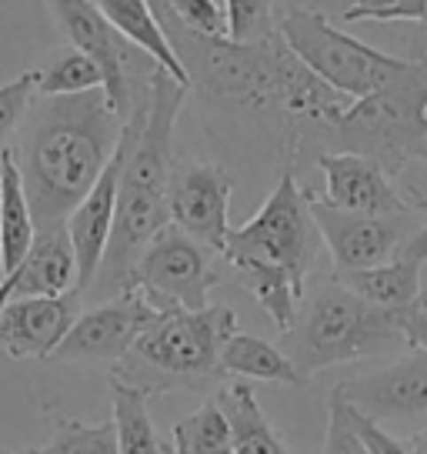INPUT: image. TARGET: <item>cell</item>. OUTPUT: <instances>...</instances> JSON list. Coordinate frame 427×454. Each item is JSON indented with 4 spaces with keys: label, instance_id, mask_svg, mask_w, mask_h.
<instances>
[{
    "label": "cell",
    "instance_id": "cell-31",
    "mask_svg": "<svg viewBox=\"0 0 427 454\" xmlns=\"http://www.w3.org/2000/svg\"><path fill=\"white\" fill-rule=\"evenodd\" d=\"M398 4H404V0H344L341 20H347V24H357V20H374V14L391 11V7H398Z\"/></svg>",
    "mask_w": 427,
    "mask_h": 454
},
{
    "label": "cell",
    "instance_id": "cell-20",
    "mask_svg": "<svg viewBox=\"0 0 427 454\" xmlns=\"http://www.w3.org/2000/svg\"><path fill=\"white\" fill-rule=\"evenodd\" d=\"M34 238H37V221L30 211L17 157L7 147L0 151V278L24 261Z\"/></svg>",
    "mask_w": 427,
    "mask_h": 454
},
{
    "label": "cell",
    "instance_id": "cell-26",
    "mask_svg": "<svg viewBox=\"0 0 427 454\" xmlns=\"http://www.w3.org/2000/svg\"><path fill=\"white\" fill-rule=\"evenodd\" d=\"M27 454H117L114 421L84 425V421H58L54 438L43 448H30Z\"/></svg>",
    "mask_w": 427,
    "mask_h": 454
},
{
    "label": "cell",
    "instance_id": "cell-36",
    "mask_svg": "<svg viewBox=\"0 0 427 454\" xmlns=\"http://www.w3.org/2000/svg\"><path fill=\"white\" fill-rule=\"evenodd\" d=\"M424 311H427V291H424Z\"/></svg>",
    "mask_w": 427,
    "mask_h": 454
},
{
    "label": "cell",
    "instance_id": "cell-13",
    "mask_svg": "<svg viewBox=\"0 0 427 454\" xmlns=\"http://www.w3.org/2000/svg\"><path fill=\"white\" fill-rule=\"evenodd\" d=\"M144 117H147V104L124 121V134H120V144H117L114 157L107 160V168H104V174L97 177V184L90 187V194H87V198L71 211V217H67V234H71L74 254H77V291H81V294H87L90 284L97 281V270H100V264H104V254H107L111 231H114V214H117L120 170H124L130 144L137 141V134H141Z\"/></svg>",
    "mask_w": 427,
    "mask_h": 454
},
{
    "label": "cell",
    "instance_id": "cell-29",
    "mask_svg": "<svg viewBox=\"0 0 427 454\" xmlns=\"http://www.w3.org/2000/svg\"><path fill=\"white\" fill-rule=\"evenodd\" d=\"M321 454H370L361 431H357L354 408L334 391L328 397V434H324V451Z\"/></svg>",
    "mask_w": 427,
    "mask_h": 454
},
{
    "label": "cell",
    "instance_id": "cell-25",
    "mask_svg": "<svg viewBox=\"0 0 427 454\" xmlns=\"http://www.w3.org/2000/svg\"><path fill=\"white\" fill-rule=\"evenodd\" d=\"M171 454H234L230 451V427L217 397L204 401L198 411L174 425Z\"/></svg>",
    "mask_w": 427,
    "mask_h": 454
},
{
    "label": "cell",
    "instance_id": "cell-12",
    "mask_svg": "<svg viewBox=\"0 0 427 454\" xmlns=\"http://www.w3.org/2000/svg\"><path fill=\"white\" fill-rule=\"evenodd\" d=\"M160 308H154L137 287H128L90 311L77 314L71 331L64 334L50 361L67 364H107L114 368L120 357L130 351V344L141 338L147 327L160 317Z\"/></svg>",
    "mask_w": 427,
    "mask_h": 454
},
{
    "label": "cell",
    "instance_id": "cell-37",
    "mask_svg": "<svg viewBox=\"0 0 427 454\" xmlns=\"http://www.w3.org/2000/svg\"><path fill=\"white\" fill-rule=\"evenodd\" d=\"M20 454H27V451H20Z\"/></svg>",
    "mask_w": 427,
    "mask_h": 454
},
{
    "label": "cell",
    "instance_id": "cell-10",
    "mask_svg": "<svg viewBox=\"0 0 427 454\" xmlns=\"http://www.w3.org/2000/svg\"><path fill=\"white\" fill-rule=\"evenodd\" d=\"M200 241L184 234L177 224L160 227L154 241L144 247L130 270L128 287H137L144 298L160 311H200L211 304V291L221 284V274ZM124 287V291H128Z\"/></svg>",
    "mask_w": 427,
    "mask_h": 454
},
{
    "label": "cell",
    "instance_id": "cell-17",
    "mask_svg": "<svg viewBox=\"0 0 427 454\" xmlns=\"http://www.w3.org/2000/svg\"><path fill=\"white\" fill-rule=\"evenodd\" d=\"M77 291V254L67 224L37 227L24 261L0 278V308L20 298H64Z\"/></svg>",
    "mask_w": 427,
    "mask_h": 454
},
{
    "label": "cell",
    "instance_id": "cell-5",
    "mask_svg": "<svg viewBox=\"0 0 427 454\" xmlns=\"http://www.w3.org/2000/svg\"><path fill=\"white\" fill-rule=\"evenodd\" d=\"M234 331L237 314L224 304L160 314L111 368V378L137 387L147 397L204 391L211 384L228 381L221 371V351Z\"/></svg>",
    "mask_w": 427,
    "mask_h": 454
},
{
    "label": "cell",
    "instance_id": "cell-21",
    "mask_svg": "<svg viewBox=\"0 0 427 454\" xmlns=\"http://www.w3.org/2000/svg\"><path fill=\"white\" fill-rule=\"evenodd\" d=\"M94 4L130 43H137L144 54L154 57L157 67H164L174 81L190 87V77H187L181 57L174 54V47L167 41V34H164V27H160V20H157L151 0H94Z\"/></svg>",
    "mask_w": 427,
    "mask_h": 454
},
{
    "label": "cell",
    "instance_id": "cell-30",
    "mask_svg": "<svg viewBox=\"0 0 427 454\" xmlns=\"http://www.w3.org/2000/svg\"><path fill=\"white\" fill-rule=\"evenodd\" d=\"M354 418H357V431H361V438H364L370 454H414L404 441H398L391 431H384V427L377 425V421L364 418L361 411H354Z\"/></svg>",
    "mask_w": 427,
    "mask_h": 454
},
{
    "label": "cell",
    "instance_id": "cell-14",
    "mask_svg": "<svg viewBox=\"0 0 427 454\" xmlns=\"http://www.w3.org/2000/svg\"><path fill=\"white\" fill-rule=\"evenodd\" d=\"M167 211L171 224L214 254H224L230 234V174L214 160H174Z\"/></svg>",
    "mask_w": 427,
    "mask_h": 454
},
{
    "label": "cell",
    "instance_id": "cell-1",
    "mask_svg": "<svg viewBox=\"0 0 427 454\" xmlns=\"http://www.w3.org/2000/svg\"><path fill=\"white\" fill-rule=\"evenodd\" d=\"M164 34L181 57L190 87L264 121L287 147H294V154L307 141L330 144L334 128L351 107V98L300 64L281 30L260 43L198 37L177 24H164Z\"/></svg>",
    "mask_w": 427,
    "mask_h": 454
},
{
    "label": "cell",
    "instance_id": "cell-22",
    "mask_svg": "<svg viewBox=\"0 0 427 454\" xmlns=\"http://www.w3.org/2000/svg\"><path fill=\"white\" fill-rule=\"evenodd\" d=\"M221 371L224 378H254V381L271 384H304L307 378L298 371V364L284 355V348H277L271 340L234 331L221 351Z\"/></svg>",
    "mask_w": 427,
    "mask_h": 454
},
{
    "label": "cell",
    "instance_id": "cell-35",
    "mask_svg": "<svg viewBox=\"0 0 427 454\" xmlns=\"http://www.w3.org/2000/svg\"><path fill=\"white\" fill-rule=\"evenodd\" d=\"M408 448H411L414 454H427V427H421V431L414 434L411 444H408Z\"/></svg>",
    "mask_w": 427,
    "mask_h": 454
},
{
    "label": "cell",
    "instance_id": "cell-15",
    "mask_svg": "<svg viewBox=\"0 0 427 454\" xmlns=\"http://www.w3.org/2000/svg\"><path fill=\"white\" fill-rule=\"evenodd\" d=\"M354 411L377 425H408L427 418V351H411L370 374L347 378L334 387Z\"/></svg>",
    "mask_w": 427,
    "mask_h": 454
},
{
    "label": "cell",
    "instance_id": "cell-6",
    "mask_svg": "<svg viewBox=\"0 0 427 454\" xmlns=\"http://www.w3.org/2000/svg\"><path fill=\"white\" fill-rule=\"evenodd\" d=\"M281 348L304 378H314L317 371L361 361L391 348L414 351L417 334L408 317L370 304L351 287H344L338 278H330L314 291L304 311H298V321L284 334Z\"/></svg>",
    "mask_w": 427,
    "mask_h": 454
},
{
    "label": "cell",
    "instance_id": "cell-11",
    "mask_svg": "<svg viewBox=\"0 0 427 454\" xmlns=\"http://www.w3.org/2000/svg\"><path fill=\"white\" fill-rule=\"evenodd\" d=\"M314 227L328 247L334 270H364L387 264L400 254L404 241L411 238V214H357L338 211L304 187Z\"/></svg>",
    "mask_w": 427,
    "mask_h": 454
},
{
    "label": "cell",
    "instance_id": "cell-9",
    "mask_svg": "<svg viewBox=\"0 0 427 454\" xmlns=\"http://www.w3.org/2000/svg\"><path fill=\"white\" fill-rule=\"evenodd\" d=\"M47 11L54 17L64 41L84 51L104 74V94L111 100V107L120 114V121H128L134 111H141L151 100V84L154 74L164 71L157 67L154 57H147L130 43L120 30L100 14L94 0H43Z\"/></svg>",
    "mask_w": 427,
    "mask_h": 454
},
{
    "label": "cell",
    "instance_id": "cell-34",
    "mask_svg": "<svg viewBox=\"0 0 427 454\" xmlns=\"http://www.w3.org/2000/svg\"><path fill=\"white\" fill-rule=\"evenodd\" d=\"M411 60H427V30H421L411 41Z\"/></svg>",
    "mask_w": 427,
    "mask_h": 454
},
{
    "label": "cell",
    "instance_id": "cell-3",
    "mask_svg": "<svg viewBox=\"0 0 427 454\" xmlns=\"http://www.w3.org/2000/svg\"><path fill=\"white\" fill-rule=\"evenodd\" d=\"M187 90L190 87L174 81L167 71L154 74L144 128L137 141L130 144L124 170H120L111 244L97 270V281L90 284V291L104 301L128 287L130 270L144 254V247L154 241L160 227L171 224L167 194H171L174 174V128H177V114L184 107Z\"/></svg>",
    "mask_w": 427,
    "mask_h": 454
},
{
    "label": "cell",
    "instance_id": "cell-32",
    "mask_svg": "<svg viewBox=\"0 0 427 454\" xmlns=\"http://www.w3.org/2000/svg\"><path fill=\"white\" fill-rule=\"evenodd\" d=\"M377 24H398V20H411V24H421L427 27V0H404L398 7H391V11H381V14H374Z\"/></svg>",
    "mask_w": 427,
    "mask_h": 454
},
{
    "label": "cell",
    "instance_id": "cell-19",
    "mask_svg": "<svg viewBox=\"0 0 427 454\" xmlns=\"http://www.w3.org/2000/svg\"><path fill=\"white\" fill-rule=\"evenodd\" d=\"M214 397H217L221 411L228 418L230 451L234 454H300L271 425V418L257 404L251 384H244L241 378L237 381H221Z\"/></svg>",
    "mask_w": 427,
    "mask_h": 454
},
{
    "label": "cell",
    "instance_id": "cell-4",
    "mask_svg": "<svg viewBox=\"0 0 427 454\" xmlns=\"http://www.w3.org/2000/svg\"><path fill=\"white\" fill-rule=\"evenodd\" d=\"M317 244L321 234L314 227L307 194L294 168H284L260 211L247 224L230 227L221 257L234 270V281L268 311L277 331L287 334L298 321Z\"/></svg>",
    "mask_w": 427,
    "mask_h": 454
},
{
    "label": "cell",
    "instance_id": "cell-33",
    "mask_svg": "<svg viewBox=\"0 0 427 454\" xmlns=\"http://www.w3.org/2000/svg\"><path fill=\"white\" fill-rule=\"evenodd\" d=\"M398 257H408V261H417V264H427V224H421L411 238L404 241Z\"/></svg>",
    "mask_w": 427,
    "mask_h": 454
},
{
    "label": "cell",
    "instance_id": "cell-23",
    "mask_svg": "<svg viewBox=\"0 0 427 454\" xmlns=\"http://www.w3.org/2000/svg\"><path fill=\"white\" fill-rule=\"evenodd\" d=\"M111 421L117 427V454H171L157 434L147 395L111 378Z\"/></svg>",
    "mask_w": 427,
    "mask_h": 454
},
{
    "label": "cell",
    "instance_id": "cell-2",
    "mask_svg": "<svg viewBox=\"0 0 427 454\" xmlns=\"http://www.w3.org/2000/svg\"><path fill=\"white\" fill-rule=\"evenodd\" d=\"M124 134L120 114L97 90L67 98H37L11 147L24 177L37 227L67 224L71 211L97 184Z\"/></svg>",
    "mask_w": 427,
    "mask_h": 454
},
{
    "label": "cell",
    "instance_id": "cell-27",
    "mask_svg": "<svg viewBox=\"0 0 427 454\" xmlns=\"http://www.w3.org/2000/svg\"><path fill=\"white\" fill-rule=\"evenodd\" d=\"M228 14V41L260 43L277 34V7L274 0H224Z\"/></svg>",
    "mask_w": 427,
    "mask_h": 454
},
{
    "label": "cell",
    "instance_id": "cell-7",
    "mask_svg": "<svg viewBox=\"0 0 427 454\" xmlns=\"http://www.w3.org/2000/svg\"><path fill=\"white\" fill-rule=\"evenodd\" d=\"M330 144L377 160L394 177L408 160H427V60L408 57L394 81L351 100Z\"/></svg>",
    "mask_w": 427,
    "mask_h": 454
},
{
    "label": "cell",
    "instance_id": "cell-8",
    "mask_svg": "<svg viewBox=\"0 0 427 454\" xmlns=\"http://www.w3.org/2000/svg\"><path fill=\"white\" fill-rule=\"evenodd\" d=\"M277 30L284 43L300 57V64L334 90H341L344 98H368L374 90H381L387 81H394L404 67L408 57H391L370 43L357 41L351 34H344L338 24H330V17L307 4H287L277 11Z\"/></svg>",
    "mask_w": 427,
    "mask_h": 454
},
{
    "label": "cell",
    "instance_id": "cell-16",
    "mask_svg": "<svg viewBox=\"0 0 427 454\" xmlns=\"http://www.w3.org/2000/svg\"><path fill=\"white\" fill-rule=\"evenodd\" d=\"M317 168L324 174V194L317 198L338 207V211L357 214H411L424 207L417 198L404 194L394 184V174H387L377 160L351 151H324L317 154Z\"/></svg>",
    "mask_w": 427,
    "mask_h": 454
},
{
    "label": "cell",
    "instance_id": "cell-28",
    "mask_svg": "<svg viewBox=\"0 0 427 454\" xmlns=\"http://www.w3.org/2000/svg\"><path fill=\"white\" fill-rule=\"evenodd\" d=\"M34 100H37V74L34 71H24L14 81L0 84V151H7V141L20 130Z\"/></svg>",
    "mask_w": 427,
    "mask_h": 454
},
{
    "label": "cell",
    "instance_id": "cell-18",
    "mask_svg": "<svg viewBox=\"0 0 427 454\" xmlns=\"http://www.w3.org/2000/svg\"><path fill=\"white\" fill-rule=\"evenodd\" d=\"M81 294L20 298L0 308V351L11 357H50L77 321Z\"/></svg>",
    "mask_w": 427,
    "mask_h": 454
},
{
    "label": "cell",
    "instance_id": "cell-24",
    "mask_svg": "<svg viewBox=\"0 0 427 454\" xmlns=\"http://www.w3.org/2000/svg\"><path fill=\"white\" fill-rule=\"evenodd\" d=\"M34 74H37V98H67L104 87V74L97 64L71 43L47 54V60Z\"/></svg>",
    "mask_w": 427,
    "mask_h": 454
}]
</instances>
